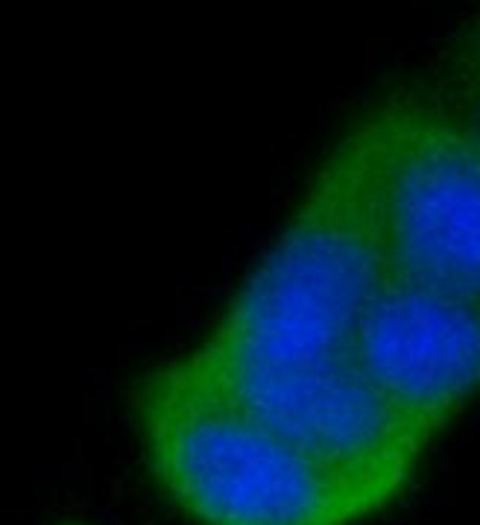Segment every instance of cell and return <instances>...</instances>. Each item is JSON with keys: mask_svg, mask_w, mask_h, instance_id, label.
<instances>
[{"mask_svg": "<svg viewBox=\"0 0 480 525\" xmlns=\"http://www.w3.org/2000/svg\"><path fill=\"white\" fill-rule=\"evenodd\" d=\"M386 276L366 150L348 126L264 259L187 355L217 373L355 364L360 320Z\"/></svg>", "mask_w": 480, "mask_h": 525, "instance_id": "obj_1", "label": "cell"}, {"mask_svg": "<svg viewBox=\"0 0 480 525\" xmlns=\"http://www.w3.org/2000/svg\"><path fill=\"white\" fill-rule=\"evenodd\" d=\"M135 426L158 490L196 525H355L378 513L185 355L138 384Z\"/></svg>", "mask_w": 480, "mask_h": 525, "instance_id": "obj_2", "label": "cell"}, {"mask_svg": "<svg viewBox=\"0 0 480 525\" xmlns=\"http://www.w3.org/2000/svg\"><path fill=\"white\" fill-rule=\"evenodd\" d=\"M366 150L390 279L480 302V141L437 95H393L351 123Z\"/></svg>", "mask_w": 480, "mask_h": 525, "instance_id": "obj_3", "label": "cell"}, {"mask_svg": "<svg viewBox=\"0 0 480 525\" xmlns=\"http://www.w3.org/2000/svg\"><path fill=\"white\" fill-rule=\"evenodd\" d=\"M355 364L433 437L480 393V302L386 276L360 320Z\"/></svg>", "mask_w": 480, "mask_h": 525, "instance_id": "obj_4", "label": "cell"}, {"mask_svg": "<svg viewBox=\"0 0 480 525\" xmlns=\"http://www.w3.org/2000/svg\"><path fill=\"white\" fill-rule=\"evenodd\" d=\"M433 95L480 141V12L454 32Z\"/></svg>", "mask_w": 480, "mask_h": 525, "instance_id": "obj_5", "label": "cell"}, {"mask_svg": "<svg viewBox=\"0 0 480 525\" xmlns=\"http://www.w3.org/2000/svg\"><path fill=\"white\" fill-rule=\"evenodd\" d=\"M62 525H82V522H62Z\"/></svg>", "mask_w": 480, "mask_h": 525, "instance_id": "obj_6", "label": "cell"}]
</instances>
